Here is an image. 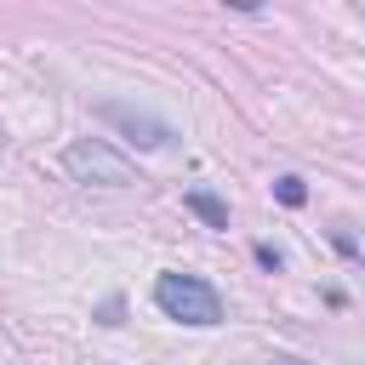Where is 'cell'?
Here are the masks:
<instances>
[{
    "label": "cell",
    "instance_id": "obj_1",
    "mask_svg": "<svg viewBox=\"0 0 365 365\" xmlns=\"http://www.w3.org/2000/svg\"><path fill=\"white\" fill-rule=\"evenodd\" d=\"M154 308L165 314V319H177V325H217L222 319V297H217V285L211 279H200V274H160L154 279Z\"/></svg>",
    "mask_w": 365,
    "mask_h": 365
},
{
    "label": "cell",
    "instance_id": "obj_2",
    "mask_svg": "<svg viewBox=\"0 0 365 365\" xmlns=\"http://www.w3.org/2000/svg\"><path fill=\"white\" fill-rule=\"evenodd\" d=\"M63 171H68L74 182H86V188H131V182H143L137 165H131L120 148H108L103 137L68 143V148H63Z\"/></svg>",
    "mask_w": 365,
    "mask_h": 365
},
{
    "label": "cell",
    "instance_id": "obj_3",
    "mask_svg": "<svg viewBox=\"0 0 365 365\" xmlns=\"http://www.w3.org/2000/svg\"><path fill=\"white\" fill-rule=\"evenodd\" d=\"M97 120H108L125 143H137V148H171V125L165 120H154L148 108H131V103H120V97H108V103H97Z\"/></svg>",
    "mask_w": 365,
    "mask_h": 365
},
{
    "label": "cell",
    "instance_id": "obj_4",
    "mask_svg": "<svg viewBox=\"0 0 365 365\" xmlns=\"http://www.w3.org/2000/svg\"><path fill=\"white\" fill-rule=\"evenodd\" d=\"M188 211H194L205 228H228V205H222L217 194H205V188H188Z\"/></svg>",
    "mask_w": 365,
    "mask_h": 365
},
{
    "label": "cell",
    "instance_id": "obj_5",
    "mask_svg": "<svg viewBox=\"0 0 365 365\" xmlns=\"http://www.w3.org/2000/svg\"><path fill=\"white\" fill-rule=\"evenodd\" d=\"M274 200H279V205H291V211H297V205H302V200H308V182H302V177H274Z\"/></svg>",
    "mask_w": 365,
    "mask_h": 365
},
{
    "label": "cell",
    "instance_id": "obj_6",
    "mask_svg": "<svg viewBox=\"0 0 365 365\" xmlns=\"http://www.w3.org/2000/svg\"><path fill=\"white\" fill-rule=\"evenodd\" d=\"M257 262H262V268H268V274H279V268H285V257H279V251H274V245H257Z\"/></svg>",
    "mask_w": 365,
    "mask_h": 365
}]
</instances>
